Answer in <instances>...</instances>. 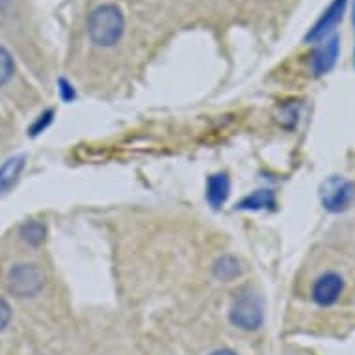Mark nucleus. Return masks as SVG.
<instances>
[{
  "label": "nucleus",
  "mask_w": 355,
  "mask_h": 355,
  "mask_svg": "<svg viewBox=\"0 0 355 355\" xmlns=\"http://www.w3.org/2000/svg\"><path fill=\"white\" fill-rule=\"evenodd\" d=\"M214 275L221 281H233L240 275V264L234 257H221L214 264Z\"/></svg>",
  "instance_id": "11"
},
{
  "label": "nucleus",
  "mask_w": 355,
  "mask_h": 355,
  "mask_svg": "<svg viewBox=\"0 0 355 355\" xmlns=\"http://www.w3.org/2000/svg\"><path fill=\"white\" fill-rule=\"evenodd\" d=\"M24 168V158L17 157L8 160L2 168H0V193H6L10 188L17 182L19 175Z\"/></svg>",
  "instance_id": "10"
},
{
  "label": "nucleus",
  "mask_w": 355,
  "mask_h": 355,
  "mask_svg": "<svg viewBox=\"0 0 355 355\" xmlns=\"http://www.w3.org/2000/svg\"><path fill=\"white\" fill-rule=\"evenodd\" d=\"M352 21H354V34H355V0H354V12H352ZM354 65H355V45H354Z\"/></svg>",
  "instance_id": "18"
},
{
  "label": "nucleus",
  "mask_w": 355,
  "mask_h": 355,
  "mask_svg": "<svg viewBox=\"0 0 355 355\" xmlns=\"http://www.w3.org/2000/svg\"><path fill=\"white\" fill-rule=\"evenodd\" d=\"M355 199V184L344 177H329L322 182L320 201L327 212L338 214L349 209Z\"/></svg>",
  "instance_id": "3"
},
{
  "label": "nucleus",
  "mask_w": 355,
  "mask_h": 355,
  "mask_svg": "<svg viewBox=\"0 0 355 355\" xmlns=\"http://www.w3.org/2000/svg\"><path fill=\"white\" fill-rule=\"evenodd\" d=\"M10 318H12V309L4 297H0V331L10 324Z\"/></svg>",
  "instance_id": "14"
},
{
  "label": "nucleus",
  "mask_w": 355,
  "mask_h": 355,
  "mask_svg": "<svg viewBox=\"0 0 355 355\" xmlns=\"http://www.w3.org/2000/svg\"><path fill=\"white\" fill-rule=\"evenodd\" d=\"M210 355H236L233 352V349H227V348H223V349H216V352H212Z\"/></svg>",
  "instance_id": "17"
},
{
  "label": "nucleus",
  "mask_w": 355,
  "mask_h": 355,
  "mask_svg": "<svg viewBox=\"0 0 355 355\" xmlns=\"http://www.w3.org/2000/svg\"><path fill=\"white\" fill-rule=\"evenodd\" d=\"M344 291V279L335 272H327V274L320 275L313 285V292L311 296L315 300V303L322 305V307H329L333 303H337Z\"/></svg>",
  "instance_id": "7"
},
{
  "label": "nucleus",
  "mask_w": 355,
  "mask_h": 355,
  "mask_svg": "<svg viewBox=\"0 0 355 355\" xmlns=\"http://www.w3.org/2000/svg\"><path fill=\"white\" fill-rule=\"evenodd\" d=\"M60 94H62V99L64 101H73L75 99V89L71 87V84L67 80H60Z\"/></svg>",
  "instance_id": "16"
},
{
  "label": "nucleus",
  "mask_w": 355,
  "mask_h": 355,
  "mask_svg": "<svg viewBox=\"0 0 355 355\" xmlns=\"http://www.w3.org/2000/svg\"><path fill=\"white\" fill-rule=\"evenodd\" d=\"M13 71H15V65H13L12 54L4 47H0V86H4L12 78Z\"/></svg>",
  "instance_id": "13"
},
{
  "label": "nucleus",
  "mask_w": 355,
  "mask_h": 355,
  "mask_svg": "<svg viewBox=\"0 0 355 355\" xmlns=\"http://www.w3.org/2000/svg\"><path fill=\"white\" fill-rule=\"evenodd\" d=\"M275 205V193L272 190H257L245 196L239 203L240 210H266Z\"/></svg>",
  "instance_id": "9"
},
{
  "label": "nucleus",
  "mask_w": 355,
  "mask_h": 355,
  "mask_svg": "<svg viewBox=\"0 0 355 355\" xmlns=\"http://www.w3.org/2000/svg\"><path fill=\"white\" fill-rule=\"evenodd\" d=\"M338 51H340V43L337 35L320 41V45L315 49V53L311 54V60H309L311 73L315 76L327 75L333 69V65L337 64Z\"/></svg>",
  "instance_id": "6"
},
{
  "label": "nucleus",
  "mask_w": 355,
  "mask_h": 355,
  "mask_svg": "<svg viewBox=\"0 0 355 355\" xmlns=\"http://www.w3.org/2000/svg\"><path fill=\"white\" fill-rule=\"evenodd\" d=\"M125 19L121 10L114 4L95 8L87 17V35L97 47H114L121 40Z\"/></svg>",
  "instance_id": "1"
},
{
  "label": "nucleus",
  "mask_w": 355,
  "mask_h": 355,
  "mask_svg": "<svg viewBox=\"0 0 355 355\" xmlns=\"http://www.w3.org/2000/svg\"><path fill=\"white\" fill-rule=\"evenodd\" d=\"M45 225L40 221H28L21 227V239L28 245H40L45 240Z\"/></svg>",
  "instance_id": "12"
},
{
  "label": "nucleus",
  "mask_w": 355,
  "mask_h": 355,
  "mask_svg": "<svg viewBox=\"0 0 355 355\" xmlns=\"http://www.w3.org/2000/svg\"><path fill=\"white\" fill-rule=\"evenodd\" d=\"M45 275L35 264H17L8 274V288L19 297H32L43 288Z\"/></svg>",
  "instance_id": "4"
},
{
  "label": "nucleus",
  "mask_w": 355,
  "mask_h": 355,
  "mask_svg": "<svg viewBox=\"0 0 355 355\" xmlns=\"http://www.w3.org/2000/svg\"><path fill=\"white\" fill-rule=\"evenodd\" d=\"M346 2L348 0H333L331 4L327 6V10L322 13L318 21H316L311 30L305 35V41L307 43H318V41H324L327 35L331 34L335 26H337L340 21H343L344 10H346Z\"/></svg>",
  "instance_id": "5"
},
{
  "label": "nucleus",
  "mask_w": 355,
  "mask_h": 355,
  "mask_svg": "<svg viewBox=\"0 0 355 355\" xmlns=\"http://www.w3.org/2000/svg\"><path fill=\"white\" fill-rule=\"evenodd\" d=\"M231 322L244 331H255L264 322V307L255 292L244 291L234 297L231 307Z\"/></svg>",
  "instance_id": "2"
},
{
  "label": "nucleus",
  "mask_w": 355,
  "mask_h": 355,
  "mask_svg": "<svg viewBox=\"0 0 355 355\" xmlns=\"http://www.w3.org/2000/svg\"><path fill=\"white\" fill-rule=\"evenodd\" d=\"M51 121H53V110H47L45 114H41L40 119H37V121L34 123V127H32V135H37L43 128H47V125Z\"/></svg>",
  "instance_id": "15"
},
{
  "label": "nucleus",
  "mask_w": 355,
  "mask_h": 355,
  "mask_svg": "<svg viewBox=\"0 0 355 355\" xmlns=\"http://www.w3.org/2000/svg\"><path fill=\"white\" fill-rule=\"evenodd\" d=\"M231 192V182L225 173L210 175L207 179V201H209L214 209H220L225 205Z\"/></svg>",
  "instance_id": "8"
}]
</instances>
